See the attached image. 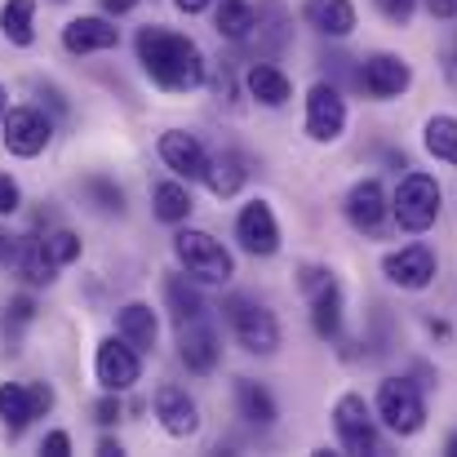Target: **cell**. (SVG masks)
Wrapping results in <instances>:
<instances>
[{"label":"cell","instance_id":"cell-1","mask_svg":"<svg viewBox=\"0 0 457 457\" xmlns=\"http://www.w3.org/2000/svg\"><path fill=\"white\" fill-rule=\"evenodd\" d=\"M138 62L160 89L169 94H187L204 80V54L195 40L164 31V27H143L138 31Z\"/></svg>","mask_w":457,"mask_h":457},{"label":"cell","instance_id":"cell-2","mask_svg":"<svg viewBox=\"0 0 457 457\" xmlns=\"http://www.w3.org/2000/svg\"><path fill=\"white\" fill-rule=\"evenodd\" d=\"M173 253H178V262L187 267V276L191 280H204V285H227L231 276H236V262H231V253L222 249V240H213L209 231H178L173 236Z\"/></svg>","mask_w":457,"mask_h":457},{"label":"cell","instance_id":"cell-3","mask_svg":"<svg viewBox=\"0 0 457 457\" xmlns=\"http://www.w3.org/2000/svg\"><path fill=\"white\" fill-rule=\"evenodd\" d=\"M391 213L404 231L422 236L427 227H436L440 218V182L431 173H404V182L395 187V200H391Z\"/></svg>","mask_w":457,"mask_h":457},{"label":"cell","instance_id":"cell-4","mask_svg":"<svg viewBox=\"0 0 457 457\" xmlns=\"http://www.w3.org/2000/svg\"><path fill=\"white\" fill-rule=\"evenodd\" d=\"M378 418H382L395 436H418L422 422H427V404H422L418 382H409V378H386V382L378 386Z\"/></svg>","mask_w":457,"mask_h":457},{"label":"cell","instance_id":"cell-5","mask_svg":"<svg viewBox=\"0 0 457 457\" xmlns=\"http://www.w3.org/2000/svg\"><path fill=\"white\" fill-rule=\"evenodd\" d=\"M298 285H303L306 303H311V324L320 337H337L342 333V289H337V276L324 271V267H303L298 271Z\"/></svg>","mask_w":457,"mask_h":457},{"label":"cell","instance_id":"cell-6","mask_svg":"<svg viewBox=\"0 0 457 457\" xmlns=\"http://www.w3.org/2000/svg\"><path fill=\"white\" fill-rule=\"evenodd\" d=\"M54 409V386L49 382H0V422L9 436H22L31 418Z\"/></svg>","mask_w":457,"mask_h":457},{"label":"cell","instance_id":"cell-7","mask_svg":"<svg viewBox=\"0 0 457 457\" xmlns=\"http://www.w3.org/2000/svg\"><path fill=\"white\" fill-rule=\"evenodd\" d=\"M227 315H231V328H236V337H240L245 351L271 355V351L280 346V320H276L267 306L249 303V298H231V303H227Z\"/></svg>","mask_w":457,"mask_h":457},{"label":"cell","instance_id":"cell-8","mask_svg":"<svg viewBox=\"0 0 457 457\" xmlns=\"http://www.w3.org/2000/svg\"><path fill=\"white\" fill-rule=\"evenodd\" d=\"M333 431L346 453H378V418L369 413L364 395H342L333 404Z\"/></svg>","mask_w":457,"mask_h":457},{"label":"cell","instance_id":"cell-9","mask_svg":"<svg viewBox=\"0 0 457 457\" xmlns=\"http://www.w3.org/2000/svg\"><path fill=\"white\" fill-rule=\"evenodd\" d=\"M94 373H98L103 391H129L143 378L138 346L125 342V337H103L98 342V355H94Z\"/></svg>","mask_w":457,"mask_h":457},{"label":"cell","instance_id":"cell-10","mask_svg":"<svg viewBox=\"0 0 457 457\" xmlns=\"http://www.w3.org/2000/svg\"><path fill=\"white\" fill-rule=\"evenodd\" d=\"M236 240H240V249L253 253V258H271V253L280 249V222H276V213H271L267 200H253V204L240 209V218H236Z\"/></svg>","mask_w":457,"mask_h":457},{"label":"cell","instance_id":"cell-11","mask_svg":"<svg viewBox=\"0 0 457 457\" xmlns=\"http://www.w3.org/2000/svg\"><path fill=\"white\" fill-rule=\"evenodd\" d=\"M0 134H4V147L9 155H22V160H31V155H40L49 147V120H45V112H36V107H13L9 116H4V125H0Z\"/></svg>","mask_w":457,"mask_h":457},{"label":"cell","instance_id":"cell-12","mask_svg":"<svg viewBox=\"0 0 457 457\" xmlns=\"http://www.w3.org/2000/svg\"><path fill=\"white\" fill-rule=\"evenodd\" d=\"M409 85H413V71H409V62L395 58V54H373V58H364V67H360V89H364L369 98H378V103L400 98Z\"/></svg>","mask_w":457,"mask_h":457},{"label":"cell","instance_id":"cell-13","mask_svg":"<svg viewBox=\"0 0 457 457\" xmlns=\"http://www.w3.org/2000/svg\"><path fill=\"white\" fill-rule=\"evenodd\" d=\"M346 129V103L333 85H311L306 94V134L315 143H333Z\"/></svg>","mask_w":457,"mask_h":457},{"label":"cell","instance_id":"cell-14","mask_svg":"<svg viewBox=\"0 0 457 457\" xmlns=\"http://www.w3.org/2000/svg\"><path fill=\"white\" fill-rule=\"evenodd\" d=\"M382 271L400 289H427L436 280V253L427 245H404V249H395V253L382 258Z\"/></svg>","mask_w":457,"mask_h":457},{"label":"cell","instance_id":"cell-15","mask_svg":"<svg viewBox=\"0 0 457 457\" xmlns=\"http://www.w3.org/2000/svg\"><path fill=\"white\" fill-rule=\"evenodd\" d=\"M178 355H182V364H187L191 373H213V369H218L222 346H218L213 324H204V315L178 324Z\"/></svg>","mask_w":457,"mask_h":457},{"label":"cell","instance_id":"cell-16","mask_svg":"<svg viewBox=\"0 0 457 457\" xmlns=\"http://www.w3.org/2000/svg\"><path fill=\"white\" fill-rule=\"evenodd\" d=\"M386 209H391V204H386V191H382L378 178H364V182H355V187L346 191V218H351L355 231H382Z\"/></svg>","mask_w":457,"mask_h":457},{"label":"cell","instance_id":"cell-17","mask_svg":"<svg viewBox=\"0 0 457 457\" xmlns=\"http://www.w3.org/2000/svg\"><path fill=\"white\" fill-rule=\"evenodd\" d=\"M160 160L178 173V178H204V169H209V152L200 147V138L195 134H182V129H169L164 138H160Z\"/></svg>","mask_w":457,"mask_h":457},{"label":"cell","instance_id":"cell-18","mask_svg":"<svg viewBox=\"0 0 457 457\" xmlns=\"http://www.w3.org/2000/svg\"><path fill=\"white\" fill-rule=\"evenodd\" d=\"M62 45H67V54H103V49L120 45V27L107 18H71L62 27Z\"/></svg>","mask_w":457,"mask_h":457},{"label":"cell","instance_id":"cell-19","mask_svg":"<svg viewBox=\"0 0 457 457\" xmlns=\"http://www.w3.org/2000/svg\"><path fill=\"white\" fill-rule=\"evenodd\" d=\"M155 418H160V427H164L169 436H178V440L195 436V427H200L195 400H191L182 386H160V391H155Z\"/></svg>","mask_w":457,"mask_h":457},{"label":"cell","instance_id":"cell-20","mask_svg":"<svg viewBox=\"0 0 457 457\" xmlns=\"http://www.w3.org/2000/svg\"><path fill=\"white\" fill-rule=\"evenodd\" d=\"M204 182H209V191L213 195H236L245 182H249V160L240 152H218L209 155V169H204Z\"/></svg>","mask_w":457,"mask_h":457},{"label":"cell","instance_id":"cell-21","mask_svg":"<svg viewBox=\"0 0 457 457\" xmlns=\"http://www.w3.org/2000/svg\"><path fill=\"white\" fill-rule=\"evenodd\" d=\"M303 13L320 36H351L355 31V4L351 0H306Z\"/></svg>","mask_w":457,"mask_h":457},{"label":"cell","instance_id":"cell-22","mask_svg":"<svg viewBox=\"0 0 457 457\" xmlns=\"http://www.w3.org/2000/svg\"><path fill=\"white\" fill-rule=\"evenodd\" d=\"M13 271H18L27 285H49V280H54V271H58V262L49 258L45 240L22 236V240H18V249H13Z\"/></svg>","mask_w":457,"mask_h":457},{"label":"cell","instance_id":"cell-23","mask_svg":"<svg viewBox=\"0 0 457 457\" xmlns=\"http://www.w3.org/2000/svg\"><path fill=\"white\" fill-rule=\"evenodd\" d=\"M245 85H249V94H253L262 107H285L289 94H294L289 76H285L280 67H271V62H253L249 76H245Z\"/></svg>","mask_w":457,"mask_h":457},{"label":"cell","instance_id":"cell-24","mask_svg":"<svg viewBox=\"0 0 457 457\" xmlns=\"http://www.w3.org/2000/svg\"><path fill=\"white\" fill-rule=\"evenodd\" d=\"M116 328H120V337H125V342H134L138 351H152V346H155V333H160V324H155V311L147 303L120 306V315H116Z\"/></svg>","mask_w":457,"mask_h":457},{"label":"cell","instance_id":"cell-25","mask_svg":"<svg viewBox=\"0 0 457 457\" xmlns=\"http://www.w3.org/2000/svg\"><path fill=\"white\" fill-rule=\"evenodd\" d=\"M0 31H4L9 45L27 49V45L36 40V0H4V9H0Z\"/></svg>","mask_w":457,"mask_h":457},{"label":"cell","instance_id":"cell-26","mask_svg":"<svg viewBox=\"0 0 457 457\" xmlns=\"http://www.w3.org/2000/svg\"><path fill=\"white\" fill-rule=\"evenodd\" d=\"M213 22H218V36H227V40H249L253 27H258V9H253L249 0H218Z\"/></svg>","mask_w":457,"mask_h":457},{"label":"cell","instance_id":"cell-27","mask_svg":"<svg viewBox=\"0 0 457 457\" xmlns=\"http://www.w3.org/2000/svg\"><path fill=\"white\" fill-rule=\"evenodd\" d=\"M236 400H240V418H249L253 427H271L276 422V400H271V391L267 386H258V382H240L236 386Z\"/></svg>","mask_w":457,"mask_h":457},{"label":"cell","instance_id":"cell-28","mask_svg":"<svg viewBox=\"0 0 457 457\" xmlns=\"http://www.w3.org/2000/svg\"><path fill=\"white\" fill-rule=\"evenodd\" d=\"M164 303H169V311H173L178 324L204 315V298L195 294V285H187V276H169V280H164Z\"/></svg>","mask_w":457,"mask_h":457},{"label":"cell","instance_id":"cell-29","mask_svg":"<svg viewBox=\"0 0 457 457\" xmlns=\"http://www.w3.org/2000/svg\"><path fill=\"white\" fill-rule=\"evenodd\" d=\"M152 200H155V218L160 222H187L191 218V191L182 182H160Z\"/></svg>","mask_w":457,"mask_h":457},{"label":"cell","instance_id":"cell-30","mask_svg":"<svg viewBox=\"0 0 457 457\" xmlns=\"http://www.w3.org/2000/svg\"><path fill=\"white\" fill-rule=\"evenodd\" d=\"M422 143H427V152L436 155V160L457 164V116H431Z\"/></svg>","mask_w":457,"mask_h":457},{"label":"cell","instance_id":"cell-31","mask_svg":"<svg viewBox=\"0 0 457 457\" xmlns=\"http://www.w3.org/2000/svg\"><path fill=\"white\" fill-rule=\"evenodd\" d=\"M45 249H49V258H54L58 267H67V262L80 258V236L67 231V227H62V231H49V236H45Z\"/></svg>","mask_w":457,"mask_h":457},{"label":"cell","instance_id":"cell-32","mask_svg":"<svg viewBox=\"0 0 457 457\" xmlns=\"http://www.w3.org/2000/svg\"><path fill=\"white\" fill-rule=\"evenodd\" d=\"M85 191H89V195L98 200V209H107V213H120V209H125V191H120L116 182H107V178H89Z\"/></svg>","mask_w":457,"mask_h":457},{"label":"cell","instance_id":"cell-33","mask_svg":"<svg viewBox=\"0 0 457 457\" xmlns=\"http://www.w3.org/2000/svg\"><path fill=\"white\" fill-rule=\"evenodd\" d=\"M378 4V13L386 18V22H395V27H404L409 18H413V9H418V0H373Z\"/></svg>","mask_w":457,"mask_h":457},{"label":"cell","instance_id":"cell-34","mask_svg":"<svg viewBox=\"0 0 457 457\" xmlns=\"http://www.w3.org/2000/svg\"><path fill=\"white\" fill-rule=\"evenodd\" d=\"M18 204H22L18 182H13L9 173H0V218H4V213H18Z\"/></svg>","mask_w":457,"mask_h":457},{"label":"cell","instance_id":"cell-35","mask_svg":"<svg viewBox=\"0 0 457 457\" xmlns=\"http://www.w3.org/2000/svg\"><path fill=\"white\" fill-rule=\"evenodd\" d=\"M40 453H49V457H67V453H71V436H67V431H49V436L40 440Z\"/></svg>","mask_w":457,"mask_h":457},{"label":"cell","instance_id":"cell-36","mask_svg":"<svg viewBox=\"0 0 457 457\" xmlns=\"http://www.w3.org/2000/svg\"><path fill=\"white\" fill-rule=\"evenodd\" d=\"M120 418V400H116V391L112 395H103L98 404H94V422H103V427H112Z\"/></svg>","mask_w":457,"mask_h":457},{"label":"cell","instance_id":"cell-37","mask_svg":"<svg viewBox=\"0 0 457 457\" xmlns=\"http://www.w3.org/2000/svg\"><path fill=\"white\" fill-rule=\"evenodd\" d=\"M9 315H13L18 324H27V320L36 315V306H31V298H13V303H9Z\"/></svg>","mask_w":457,"mask_h":457},{"label":"cell","instance_id":"cell-38","mask_svg":"<svg viewBox=\"0 0 457 457\" xmlns=\"http://www.w3.org/2000/svg\"><path fill=\"white\" fill-rule=\"evenodd\" d=\"M431 18H457V0H427Z\"/></svg>","mask_w":457,"mask_h":457},{"label":"cell","instance_id":"cell-39","mask_svg":"<svg viewBox=\"0 0 457 457\" xmlns=\"http://www.w3.org/2000/svg\"><path fill=\"white\" fill-rule=\"evenodd\" d=\"M103 9L107 13H129V9H138V0H103Z\"/></svg>","mask_w":457,"mask_h":457},{"label":"cell","instance_id":"cell-40","mask_svg":"<svg viewBox=\"0 0 457 457\" xmlns=\"http://www.w3.org/2000/svg\"><path fill=\"white\" fill-rule=\"evenodd\" d=\"M173 4H178L182 13H204V9H209V0H173Z\"/></svg>","mask_w":457,"mask_h":457},{"label":"cell","instance_id":"cell-41","mask_svg":"<svg viewBox=\"0 0 457 457\" xmlns=\"http://www.w3.org/2000/svg\"><path fill=\"white\" fill-rule=\"evenodd\" d=\"M13 249H18V240H9V236L0 231V262H13Z\"/></svg>","mask_w":457,"mask_h":457},{"label":"cell","instance_id":"cell-42","mask_svg":"<svg viewBox=\"0 0 457 457\" xmlns=\"http://www.w3.org/2000/svg\"><path fill=\"white\" fill-rule=\"evenodd\" d=\"M445 71H449V80H453V89H457V40H453V49H449V62H445Z\"/></svg>","mask_w":457,"mask_h":457},{"label":"cell","instance_id":"cell-43","mask_svg":"<svg viewBox=\"0 0 457 457\" xmlns=\"http://www.w3.org/2000/svg\"><path fill=\"white\" fill-rule=\"evenodd\" d=\"M98 453H103V457H120V445H112V440H103V445H98Z\"/></svg>","mask_w":457,"mask_h":457},{"label":"cell","instance_id":"cell-44","mask_svg":"<svg viewBox=\"0 0 457 457\" xmlns=\"http://www.w3.org/2000/svg\"><path fill=\"white\" fill-rule=\"evenodd\" d=\"M4 116H9V103H4V89H0V125H4Z\"/></svg>","mask_w":457,"mask_h":457},{"label":"cell","instance_id":"cell-45","mask_svg":"<svg viewBox=\"0 0 457 457\" xmlns=\"http://www.w3.org/2000/svg\"><path fill=\"white\" fill-rule=\"evenodd\" d=\"M445 453H453V457H457V436H449V445H445Z\"/></svg>","mask_w":457,"mask_h":457}]
</instances>
